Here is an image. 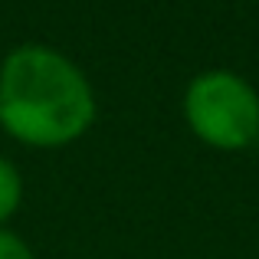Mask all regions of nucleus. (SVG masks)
Returning a JSON list of instances; mask_svg holds the SVG:
<instances>
[{
  "mask_svg": "<svg viewBox=\"0 0 259 259\" xmlns=\"http://www.w3.org/2000/svg\"><path fill=\"white\" fill-rule=\"evenodd\" d=\"M95 121V92L66 53L23 43L0 66V128L26 148H66Z\"/></svg>",
  "mask_w": 259,
  "mask_h": 259,
  "instance_id": "nucleus-1",
  "label": "nucleus"
},
{
  "mask_svg": "<svg viewBox=\"0 0 259 259\" xmlns=\"http://www.w3.org/2000/svg\"><path fill=\"white\" fill-rule=\"evenodd\" d=\"M184 118L203 145L243 151L259 138V92L230 69H210L190 79Z\"/></svg>",
  "mask_w": 259,
  "mask_h": 259,
  "instance_id": "nucleus-2",
  "label": "nucleus"
},
{
  "mask_svg": "<svg viewBox=\"0 0 259 259\" xmlns=\"http://www.w3.org/2000/svg\"><path fill=\"white\" fill-rule=\"evenodd\" d=\"M20 203H23V177L13 161L0 158V227L20 210Z\"/></svg>",
  "mask_w": 259,
  "mask_h": 259,
  "instance_id": "nucleus-3",
  "label": "nucleus"
},
{
  "mask_svg": "<svg viewBox=\"0 0 259 259\" xmlns=\"http://www.w3.org/2000/svg\"><path fill=\"white\" fill-rule=\"evenodd\" d=\"M0 259H36V256H33V249L26 246L23 236H17L13 230L0 227Z\"/></svg>",
  "mask_w": 259,
  "mask_h": 259,
  "instance_id": "nucleus-4",
  "label": "nucleus"
}]
</instances>
